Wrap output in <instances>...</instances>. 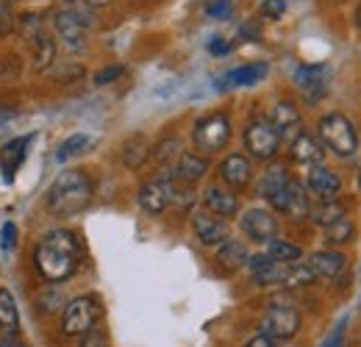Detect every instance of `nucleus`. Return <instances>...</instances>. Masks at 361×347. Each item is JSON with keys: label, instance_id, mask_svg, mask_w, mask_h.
<instances>
[{"label": "nucleus", "instance_id": "31", "mask_svg": "<svg viewBox=\"0 0 361 347\" xmlns=\"http://www.w3.org/2000/svg\"><path fill=\"white\" fill-rule=\"evenodd\" d=\"M267 256L275 261H281V264H300L303 259V250L298 248V245H292V242H286V239H272L267 242Z\"/></svg>", "mask_w": 361, "mask_h": 347}, {"label": "nucleus", "instance_id": "45", "mask_svg": "<svg viewBox=\"0 0 361 347\" xmlns=\"http://www.w3.org/2000/svg\"><path fill=\"white\" fill-rule=\"evenodd\" d=\"M87 3H92V6H106V3H111V0H87Z\"/></svg>", "mask_w": 361, "mask_h": 347}, {"label": "nucleus", "instance_id": "35", "mask_svg": "<svg viewBox=\"0 0 361 347\" xmlns=\"http://www.w3.org/2000/svg\"><path fill=\"white\" fill-rule=\"evenodd\" d=\"M123 75H126V67H123V64H111V67L94 73V84H97V87H106V84H111V81H117V78H123Z\"/></svg>", "mask_w": 361, "mask_h": 347}, {"label": "nucleus", "instance_id": "39", "mask_svg": "<svg viewBox=\"0 0 361 347\" xmlns=\"http://www.w3.org/2000/svg\"><path fill=\"white\" fill-rule=\"evenodd\" d=\"M17 75H20V64L17 61L8 64V59H0V84L3 81H14Z\"/></svg>", "mask_w": 361, "mask_h": 347}, {"label": "nucleus", "instance_id": "23", "mask_svg": "<svg viewBox=\"0 0 361 347\" xmlns=\"http://www.w3.org/2000/svg\"><path fill=\"white\" fill-rule=\"evenodd\" d=\"M206 170H209V162L203 159V156H195V153H180L178 162L170 167V173H173V178L178 181V183H197L203 175H206Z\"/></svg>", "mask_w": 361, "mask_h": 347}, {"label": "nucleus", "instance_id": "17", "mask_svg": "<svg viewBox=\"0 0 361 347\" xmlns=\"http://www.w3.org/2000/svg\"><path fill=\"white\" fill-rule=\"evenodd\" d=\"M270 73V67L264 61H250V64H242V67H233L228 70L226 75L220 78L217 89H242V87H256L259 81H264Z\"/></svg>", "mask_w": 361, "mask_h": 347}, {"label": "nucleus", "instance_id": "47", "mask_svg": "<svg viewBox=\"0 0 361 347\" xmlns=\"http://www.w3.org/2000/svg\"><path fill=\"white\" fill-rule=\"evenodd\" d=\"M359 189H361V175H359Z\"/></svg>", "mask_w": 361, "mask_h": 347}, {"label": "nucleus", "instance_id": "25", "mask_svg": "<svg viewBox=\"0 0 361 347\" xmlns=\"http://www.w3.org/2000/svg\"><path fill=\"white\" fill-rule=\"evenodd\" d=\"M92 145H94V139H92L90 133H73V136H67L59 147H56V162L59 164H67V162H73L75 156H84V153H90Z\"/></svg>", "mask_w": 361, "mask_h": 347}, {"label": "nucleus", "instance_id": "32", "mask_svg": "<svg viewBox=\"0 0 361 347\" xmlns=\"http://www.w3.org/2000/svg\"><path fill=\"white\" fill-rule=\"evenodd\" d=\"M345 345H348V317L339 319V322L328 331V336L322 339V345L319 347H345Z\"/></svg>", "mask_w": 361, "mask_h": 347}, {"label": "nucleus", "instance_id": "46", "mask_svg": "<svg viewBox=\"0 0 361 347\" xmlns=\"http://www.w3.org/2000/svg\"><path fill=\"white\" fill-rule=\"evenodd\" d=\"M356 25H359V31H361V3H359V8H356Z\"/></svg>", "mask_w": 361, "mask_h": 347}, {"label": "nucleus", "instance_id": "8", "mask_svg": "<svg viewBox=\"0 0 361 347\" xmlns=\"http://www.w3.org/2000/svg\"><path fill=\"white\" fill-rule=\"evenodd\" d=\"M245 147L259 162H270V159L278 156L281 136H278V130L272 128V123L267 117H256V120L247 123V128H245Z\"/></svg>", "mask_w": 361, "mask_h": 347}, {"label": "nucleus", "instance_id": "2", "mask_svg": "<svg viewBox=\"0 0 361 347\" xmlns=\"http://www.w3.org/2000/svg\"><path fill=\"white\" fill-rule=\"evenodd\" d=\"M92 181L84 170H64L47 189V209L56 217H75L92 203Z\"/></svg>", "mask_w": 361, "mask_h": 347}, {"label": "nucleus", "instance_id": "16", "mask_svg": "<svg viewBox=\"0 0 361 347\" xmlns=\"http://www.w3.org/2000/svg\"><path fill=\"white\" fill-rule=\"evenodd\" d=\"M220 178L226 181L231 189H247L250 186V181H253V164H250V159L247 156H242V153H231L226 156L223 162H220Z\"/></svg>", "mask_w": 361, "mask_h": 347}, {"label": "nucleus", "instance_id": "4", "mask_svg": "<svg viewBox=\"0 0 361 347\" xmlns=\"http://www.w3.org/2000/svg\"><path fill=\"white\" fill-rule=\"evenodd\" d=\"M231 142V120L223 111H212L200 117L192 128V145L203 153H217Z\"/></svg>", "mask_w": 361, "mask_h": 347}, {"label": "nucleus", "instance_id": "14", "mask_svg": "<svg viewBox=\"0 0 361 347\" xmlns=\"http://www.w3.org/2000/svg\"><path fill=\"white\" fill-rule=\"evenodd\" d=\"M306 189H309V195L317 197V200H339V195H342V178L334 173L331 167H325V164H314L312 170H309V178H306Z\"/></svg>", "mask_w": 361, "mask_h": 347}, {"label": "nucleus", "instance_id": "44", "mask_svg": "<svg viewBox=\"0 0 361 347\" xmlns=\"http://www.w3.org/2000/svg\"><path fill=\"white\" fill-rule=\"evenodd\" d=\"M0 347H25V345H20V342H0Z\"/></svg>", "mask_w": 361, "mask_h": 347}, {"label": "nucleus", "instance_id": "11", "mask_svg": "<svg viewBox=\"0 0 361 347\" xmlns=\"http://www.w3.org/2000/svg\"><path fill=\"white\" fill-rule=\"evenodd\" d=\"M25 31H28V39H31V47H34V64H37V70L50 67L53 59H56V39L50 37V31L42 25L39 14H28L25 17Z\"/></svg>", "mask_w": 361, "mask_h": 347}, {"label": "nucleus", "instance_id": "9", "mask_svg": "<svg viewBox=\"0 0 361 347\" xmlns=\"http://www.w3.org/2000/svg\"><path fill=\"white\" fill-rule=\"evenodd\" d=\"M270 206L275 212L286 214L289 219H309L312 212V200H309V192L300 181H289L283 192H278L270 200Z\"/></svg>", "mask_w": 361, "mask_h": 347}, {"label": "nucleus", "instance_id": "10", "mask_svg": "<svg viewBox=\"0 0 361 347\" xmlns=\"http://www.w3.org/2000/svg\"><path fill=\"white\" fill-rule=\"evenodd\" d=\"M292 78H295V87L300 89V95L314 106L317 100H322L325 92H328L331 67L328 64H300Z\"/></svg>", "mask_w": 361, "mask_h": 347}, {"label": "nucleus", "instance_id": "36", "mask_svg": "<svg viewBox=\"0 0 361 347\" xmlns=\"http://www.w3.org/2000/svg\"><path fill=\"white\" fill-rule=\"evenodd\" d=\"M176 153H178V139L170 136V139H164V142L156 147V162H159V164H167L170 156H176Z\"/></svg>", "mask_w": 361, "mask_h": 347}, {"label": "nucleus", "instance_id": "26", "mask_svg": "<svg viewBox=\"0 0 361 347\" xmlns=\"http://www.w3.org/2000/svg\"><path fill=\"white\" fill-rule=\"evenodd\" d=\"M247 259H250V253H247V248L239 239H226L220 245V250H217V261L228 272H233L239 267H247Z\"/></svg>", "mask_w": 361, "mask_h": 347}, {"label": "nucleus", "instance_id": "40", "mask_svg": "<svg viewBox=\"0 0 361 347\" xmlns=\"http://www.w3.org/2000/svg\"><path fill=\"white\" fill-rule=\"evenodd\" d=\"M11 20H14L11 3L8 0H0V31H8L11 28Z\"/></svg>", "mask_w": 361, "mask_h": 347}, {"label": "nucleus", "instance_id": "15", "mask_svg": "<svg viewBox=\"0 0 361 347\" xmlns=\"http://www.w3.org/2000/svg\"><path fill=\"white\" fill-rule=\"evenodd\" d=\"M270 123H272V128L278 130L281 142H292L295 136L303 133V117H300L298 106L289 103V100L275 103V109H272V114H270Z\"/></svg>", "mask_w": 361, "mask_h": 347}, {"label": "nucleus", "instance_id": "12", "mask_svg": "<svg viewBox=\"0 0 361 347\" xmlns=\"http://www.w3.org/2000/svg\"><path fill=\"white\" fill-rule=\"evenodd\" d=\"M239 228L247 239L262 242V245H267L278 236V219L270 209H247L239 219Z\"/></svg>", "mask_w": 361, "mask_h": 347}, {"label": "nucleus", "instance_id": "20", "mask_svg": "<svg viewBox=\"0 0 361 347\" xmlns=\"http://www.w3.org/2000/svg\"><path fill=\"white\" fill-rule=\"evenodd\" d=\"M309 267H312V272H314L317 278L334 281L348 267V256L342 250H317V253L309 256Z\"/></svg>", "mask_w": 361, "mask_h": 347}, {"label": "nucleus", "instance_id": "19", "mask_svg": "<svg viewBox=\"0 0 361 347\" xmlns=\"http://www.w3.org/2000/svg\"><path fill=\"white\" fill-rule=\"evenodd\" d=\"M31 142H34V133H25V136L11 139V142L3 147V153H0V170H3V181H6V183H11L17 170L23 167Z\"/></svg>", "mask_w": 361, "mask_h": 347}, {"label": "nucleus", "instance_id": "42", "mask_svg": "<svg viewBox=\"0 0 361 347\" xmlns=\"http://www.w3.org/2000/svg\"><path fill=\"white\" fill-rule=\"evenodd\" d=\"M14 117H17V111H14V109H6V106H0V126H8Z\"/></svg>", "mask_w": 361, "mask_h": 347}, {"label": "nucleus", "instance_id": "48", "mask_svg": "<svg viewBox=\"0 0 361 347\" xmlns=\"http://www.w3.org/2000/svg\"><path fill=\"white\" fill-rule=\"evenodd\" d=\"M359 278H361V272H359Z\"/></svg>", "mask_w": 361, "mask_h": 347}, {"label": "nucleus", "instance_id": "22", "mask_svg": "<svg viewBox=\"0 0 361 347\" xmlns=\"http://www.w3.org/2000/svg\"><path fill=\"white\" fill-rule=\"evenodd\" d=\"M289 153H292V159L298 162V164H322V159H325V147H322V142L312 136V133H300V136H295L292 142H289Z\"/></svg>", "mask_w": 361, "mask_h": 347}, {"label": "nucleus", "instance_id": "27", "mask_svg": "<svg viewBox=\"0 0 361 347\" xmlns=\"http://www.w3.org/2000/svg\"><path fill=\"white\" fill-rule=\"evenodd\" d=\"M289 181H292V178H289V173H286V167L272 164V167H267V170H264L262 181H259V195H262V197L270 203L278 192H283V189H286V183H289Z\"/></svg>", "mask_w": 361, "mask_h": 347}, {"label": "nucleus", "instance_id": "41", "mask_svg": "<svg viewBox=\"0 0 361 347\" xmlns=\"http://www.w3.org/2000/svg\"><path fill=\"white\" fill-rule=\"evenodd\" d=\"M245 347H275V342H272L270 336H264V334H256Z\"/></svg>", "mask_w": 361, "mask_h": 347}, {"label": "nucleus", "instance_id": "1", "mask_svg": "<svg viewBox=\"0 0 361 347\" xmlns=\"http://www.w3.org/2000/svg\"><path fill=\"white\" fill-rule=\"evenodd\" d=\"M34 261H37V269H39V275L45 281L61 284L81 264V242H78V236L73 231H64V228L50 231L37 245Z\"/></svg>", "mask_w": 361, "mask_h": 347}, {"label": "nucleus", "instance_id": "29", "mask_svg": "<svg viewBox=\"0 0 361 347\" xmlns=\"http://www.w3.org/2000/svg\"><path fill=\"white\" fill-rule=\"evenodd\" d=\"M147 156H150V142H147L145 136H139V133L131 136V139L126 142V147H123V164H126L128 170L142 167Z\"/></svg>", "mask_w": 361, "mask_h": 347}, {"label": "nucleus", "instance_id": "5", "mask_svg": "<svg viewBox=\"0 0 361 347\" xmlns=\"http://www.w3.org/2000/svg\"><path fill=\"white\" fill-rule=\"evenodd\" d=\"M173 195H176V178H173L170 167H167L164 173L153 175L150 181H145L139 186V197L136 200H139L142 212L159 217V214H164L173 206Z\"/></svg>", "mask_w": 361, "mask_h": 347}, {"label": "nucleus", "instance_id": "3", "mask_svg": "<svg viewBox=\"0 0 361 347\" xmlns=\"http://www.w3.org/2000/svg\"><path fill=\"white\" fill-rule=\"evenodd\" d=\"M317 133H319L322 147H328L339 159H353L359 153V130L353 126V120L345 117L342 111L322 114L317 123Z\"/></svg>", "mask_w": 361, "mask_h": 347}, {"label": "nucleus", "instance_id": "13", "mask_svg": "<svg viewBox=\"0 0 361 347\" xmlns=\"http://www.w3.org/2000/svg\"><path fill=\"white\" fill-rule=\"evenodd\" d=\"M192 231H195L197 242L206 245V248H217V245H223L226 239H231V236H228L226 219L212 214V212H206V209L192 214Z\"/></svg>", "mask_w": 361, "mask_h": 347}, {"label": "nucleus", "instance_id": "24", "mask_svg": "<svg viewBox=\"0 0 361 347\" xmlns=\"http://www.w3.org/2000/svg\"><path fill=\"white\" fill-rule=\"evenodd\" d=\"M342 217H348V203L345 200H325V203L317 200V203H312V212H309V219L314 225H322V228L334 225Z\"/></svg>", "mask_w": 361, "mask_h": 347}, {"label": "nucleus", "instance_id": "37", "mask_svg": "<svg viewBox=\"0 0 361 347\" xmlns=\"http://www.w3.org/2000/svg\"><path fill=\"white\" fill-rule=\"evenodd\" d=\"M286 3H289V0H264V3H262V14L270 17V20H278V17H283Z\"/></svg>", "mask_w": 361, "mask_h": 347}, {"label": "nucleus", "instance_id": "6", "mask_svg": "<svg viewBox=\"0 0 361 347\" xmlns=\"http://www.w3.org/2000/svg\"><path fill=\"white\" fill-rule=\"evenodd\" d=\"M300 311L289 303H270L262 317V334L272 342H289L300 331Z\"/></svg>", "mask_w": 361, "mask_h": 347}, {"label": "nucleus", "instance_id": "28", "mask_svg": "<svg viewBox=\"0 0 361 347\" xmlns=\"http://www.w3.org/2000/svg\"><path fill=\"white\" fill-rule=\"evenodd\" d=\"M322 239H325L328 248H345V245H350L356 239V222L350 217L336 219L334 225L325 228V236Z\"/></svg>", "mask_w": 361, "mask_h": 347}, {"label": "nucleus", "instance_id": "38", "mask_svg": "<svg viewBox=\"0 0 361 347\" xmlns=\"http://www.w3.org/2000/svg\"><path fill=\"white\" fill-rule=\"evenodd\" d=\"M81 347H109V339H106V334H100V331L92 328L90 334L81 336Z\"/></svg>", "mask_w": 361, "mask_h": 347}, {"label": "nucleus", "instance_id": "30", "mask_svg": "<svg viewBox=\"0 0 361 347\" xmlns=\"http://www.w3.org/2000/svg\"><path fill=\"white\" fill-rule=\"evenodd\" d=\"M0 328L8 334L20 331V308L8 289H0Z\"/></svg>", "mask_w": 361, "mask_h": 347}, {"label": "nucleus", "instance_id": "34", "mask_svg": "<svg viewBox=\"0 0 361 347\" xmlns=\"http://www.w3.org/2000/svg\"><path fill=\"white\" fill-rule=\"evenodd\" d=\"M231 11H233V0H209L206 3V14L212 20H226L231 17Z\"/></svg>", "mask_w": 361, "mask_h": 347}, {"label": "nucleus", "instance_id": "7", "mask_svg": "<svg viewBox=\"0 0 361 347\" xmlns=\"http://www.w3.org/2000/svg\"><path fill=\"white\" fill-rule=\"evenodd\" d=\"M97 319H100V303L90 295H81V298H73L64 305L61 331L67 336H84L97 325Z\"/></svg>", "mask_w": 361, "mask_h": 347}, {"label": "nucleus", "instance_id": "43", "mask_svg": "<svg viewBox=\"0 0 361 347\" xmlns=\"http://www.w3.org/2000/svg\"><path fill=\"white\" fill-rule=\"evenodd\" d=\"M209 50H212V53H217V56H223V53H228V50H231V44L223 42V39H214V42L209 44Z\"/></svg>", "mask_w": 361, "mask_h": 347}, {"label": "nucleus", "instance_id": "18", "mask_svg": "<svg viewBox=\"0 0 361 347\" xmlns=\"http://www.w3.org/2000/svg\"><path fill=\"white\" fill-rule=\"evenodd\" d=\"M53 28H56V34L61 37V42L67 44V47H73V50H81L84 42H87V25L81 23V20H75L64 6L56 11V17H53Z\"/></svg>", "mask_w": 361, "mask_h": 347}, {"label": "nucleus", "instance_id": "21", "mask_svg": "<svg viewBox=\"0 0 361 347\" xmlns=\"http://www.w3.org/2000/svg\"><path fill=\"white\" fill-rule=\"evenodd\" d=\"M203 203H206V212L217 214L223 219H231L239 214V197L233 192H228L223 186H209L203 192Z\"/></svg>", "mask_w": 361, "mask_h": 347}, {"label": "nucleus", "instance_id": "33", "mask_svg": "<svg viewBox=\"0 0 361 347\" xmlns=\"http://www.w3.org/2000/svg\"><path fill=\"white\" fill-rule=\"evenodd\" d=\"M0 248H3V253H11L17 248V225L11 219H6L0 225Z\"/></svg>", "mask_w": 361, "mask_h": 347}]
</instances>
